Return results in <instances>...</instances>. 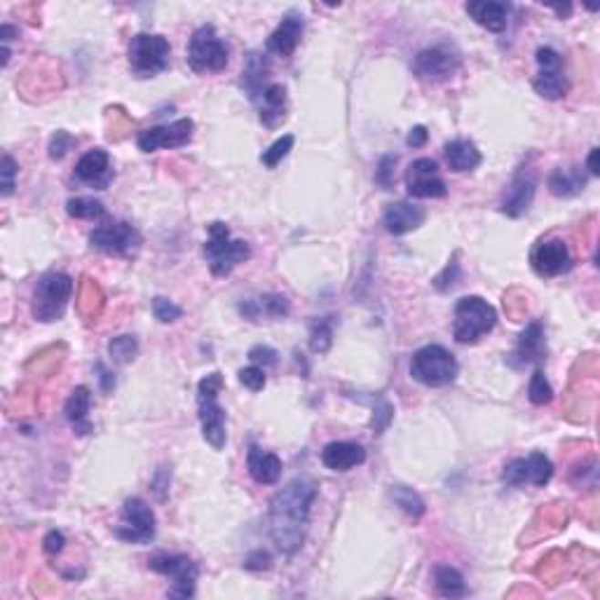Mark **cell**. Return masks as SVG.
<instances>
[{"label": "cell", "mask_w": 600, "mask_h": 600, "mask_svg": "<svg viewBox=\"0 0 600 600\" xmlns=\"http://www.w3.org/2000/svg\"><path fill=\"white\" fill-rule=\"evenodd\" d=\"M316 486L310 479H294L273 497L270 504V537L284 556H294L305 542Z\"/></svg>", "instance_id": "cell-1"}, {"label": "cell", "mask_w": 600, "mask_h": 600, "mask_svg": "<svg viewBox=\"0 0 600 600\" xmlns=\"http://www.w3.org/2000/svg\"><path fill=\"white\" fill-rule=\"evenodd\" d=\"M223 389V376L219 371L209 373L197 385V410L202 437L213 450H223L228 431H225V409L219 404V394Z\"/></svg>", "instance_id": "cell-2"}, {"label": "cell", "mask_w": 600, "mask_h": 600, "mask_svg": "<svg viewBox=\"0 0 600 600\" xmlns=\"http://www.w3.org/2000/svg\"><path fill=\"white\" fill-rule=\"evenodd\" d=\"M209 240L204 244V256H207L209 270L216 277H228L237 265L252 258V246L244 240H233L230 228L221 221L209 223Z\"/></svg>", "instance_id": "cell-3"}, {"label": "cell", "mask_w": 600, "mask_h": 600, "mask_svg": "<svg viewBox=\"0 0 600 600\" xmlns=\"http://www.w3.org/2000/svg\"><path fill=\"white\" fill-rule=\"evenodd\" d=\"M495 324L497 312L488 300H483L481 295H464L455 305L453 338L460 345H474L483 336H488L495 328Z\"/></svg>", "instance_id": "cell-4"}, {"label": "cell", "mask_w": 600, "mask_h": 600, "mask_svg": "<svg viewBox=\"0 0 600 600\" xmlns=\"http://www.w3.org/2000/svg\"><path fill=\"white\" fill-rule=\"evenodd\" d=\"M458 373V359L441 345H425L410 359V378L425 388H446L455 382Z\"/></svg>", "instance_id": "cell-5"}, {"label": "cell", "mask_w": 600, "mask_h": 600, "mask_svg": "<svg viewBox=\"0 0 600 600\" xmlns=\"http://www.w3.org/2000/svg\"><path fill=\"white\" fill-rule=\"evenodd\" d=\"M186 59L192 73H200V76H204V73H221L228 68L230 49L221 40L216 28L212 24H204V26H200L192 33L191 43H188Z\"/></svg>", "instance_id": "cell-6"}, {"label": "cell", "mask_w": 600, "mask_h": 600, "mask_svg": "<svg viewBox=\"0 0 600 600\" xmlns=\"http://www.w3.org/2000/svg\"><path fill=\"white\" fill-rule=\"evenodd\" d=\"M73 295V279L66 273H47L40 277L33 291V316L38 322H57L61 319Z\"/></svg>", "instance_id": "cell-7"}, {"label": "cell", "mask_w": 600, "mask_h": 600, "mask_svg": "<svg viewBox=\"0 0 600 600\" xmlns=\"http://www.w3.org/2000/svg\"><path fill=\"white\" fill-rule=\"evenodd\" d=\"M171 57L170 40L158 33H137L129 43V68L137 78H153L167 71Z\"/></svg>", "instance_id": "cell-8"}, {"label": "cell", "mask_w": 600, "mask_h": 600, "mask_svg": "<svg viewBox=\"0 0 600 600\" xmlns=\"http://www.w3.org/2000/svg\"><path fill=\"white\" fill-rule=\"evenodd\" d=\"M141 233L125 221H110L106 225H98L89 235V246L109 256L129 258L141 249Z\"/></svg>", "instance_id": "cell-9"}, {"label": "cell", "mask_w": 600, "mask_h": 600, "mask_svg": "<svg viewBox=\"0 0 600 600\" xmlns=\"http://www.w3.org/2000/svg\"><path fill=\"white\" fill-rule=\"evenodd\" d=\"M148 568L153 573L174 579L170 595L171 598H192L197 584V565L188 556L181 553H155L148 561Z\"/></svg>", "instance_id": "cell-10"}, {"label": "cell", "mask_w": 600, "mask_h": 600, "mask_svg": "<svg viewBox=\"0 0 600 600\" xmlns=\"http://www.w3.org/2000/svg\"><path fill=\"white\" fill-rule=\"evenodd\" d=\"M115 535L129 544H148L155 537V513L141 497H129L122 504V525Z\"/></svg>", "instance_id": "cell-11"}, {"label": "cell", "mask_w": 600, "mask_h": 600, "mask_svg": "<svg viewBox=\"0 0 600 600\" xmlns=\"http://www.w3.org/2000/svg\"><path fill=\"white\" fill-rule=\"evenodd\" d=\"M537 64H540V73L533 80L535 92L549 101H558L565 97L570 89V80L563 71V57L553 47H540L537 49Z\"/></svg>", "instance_id": "cell-12"}, {"label": "cell", "mask_w": 600, "mask_h": 600, "mask_svg": "<svg viewBox=\"0 0 600 600\" xmlns=\"http://www.w3.org/2000/svg\"><path fill=\"white\" fill-rule=\"evenodd\" d=\"M406 191L415 200H441L448 195L446 181L441 179L439 164L431 158H420L409 164Z\"/></svg>", "instance_id": "cell-13"}, {"label": "cell", "mask_w": 600, "mask_h": 600, "mask_svg": "<svg viewBox=\"0 0 600 600\" xmlns=\"http://www.w3.org/2000/svg\"><path fill=\"white\" fill-rule=\"evenodd\" d=\"M460 68V57L455 55L453 49L448 47H427L422 49L420 55L415 57L413 61V73L420 80L431 82V85H437V82L448 80V78H453Z\"/></svg>", "instance_id": "cell-14"}, {"label": "cell", "mask_w": 600, "mask_h": 600, "mask_svg": "<svg viewBox=\"0 0 600 600\" xmlns=\"http://www.w3.org/2000/svg\"><path fill=\"white\" fill-rule=\"evenodd\" d=\"M192 131H195L192 120L183 118V120H176L171 125L148 127L139 134L137 143L143 153H155L162 148H183L192 141Z\"/></svg>", "instance_id": "cell-15"}, {"label": "cell", "mask_w": 600, "mask_h": 600, "mask_svg": "<svg viewBox=\"0 0 600 600\" xmlns=\"http://www.w3.org/2000/svg\"><path fill=\"white\" fill-rule=\"evenodd\" d=\"M530 265L540 277H558L573 268V253L563 240L537 242L530 253Z\"/></svg>", "instance_id": "cell-16"}, {"label": "cell", "mask_w": 600, "mask_h": 600, "mask_svg": "<svg viewBox=\"0 0 600 600\" xmlns=\"http://www.w3.org/2000/svg\"><path fill=\"white\" fill-rule=\"evenodd\" d=\"M537 191V176L533 170H519V174L513 176L509 183L507 192L502 197V213H507L509 219H519L530 209L533 200H535Z\"/></svg>", "instance_id": "cell-17"}, {"label": "cell", "mask_w": 600, "mask_h": 600, "mask_svg": "<svg viewBox=\"0 0 600 600\" xmlns=\"http://www.w3.org/2000/svg\"><path fill=\"white\" fill-rule=\"evenodd\" d=\"M76 176H78V181L88 183V186L98 188V191L109 188V183L113 181V170H110L109 153L101 150V148L88 150V153L78 160Z\"/></svg>", "instance_id": "cell-18"}, {"label": "cell", "mask_w": 600, "mask_h": 600, "mask_svg": "<svg viewBox=\"0 0 600 600\" xmlns=\"http://www.w3.org/2000/svg\"><path fill=\"white\" fill-rule=\"evenodd\" d=\"M303 31H305V22H303V16L291 12L286 15L279 26L270 33L268 43H265V49H268L270 55L277 57H291L298 47L300 38H303Z\"/></svg>", "instance_id": "cell-19"}, {"label": "cell", "mask_w": 600, "mask_h": 600, "mask_svg": "<svg viewBox=\"0 0 600 600\" xmlns=\"http://www.w3.org/2000/svg\"><path fill=\"white\" fill-rule=\"evenodd\" d=\"M427 213L422 207H415L410 202H394L382 213V225L389 235H406L425 223Z\"/></svg>", "instance_id": "cell-20"}, {"label": "cell", "mask_w": 600, "mask_h": 600, "mask_svg": "<svg viewBox=\"0 0 600 600\" xmlns=\"http://www.w3.org/2000/svg\"><path fill=\"white\" fill-rule=\"evenodd\" d=\"M467 15L486 31L502 33L509 24L512 5L502 0H474V3H467Z\"/></svg>", "instance_id": "cell-21"}, {"label": "cell", "mask_w": 600, "mask_h": 600, "mask_svg": "<svg viewBox=\"0 0 600 600\" xmlns=\"http://www.w3.org/2000/svg\"><path fill=\"white\" fill-rule=\"evenodd\" d=\"M542 359H544V328L540 322H533L521 333L519 345L509 357V364L519 368L525 364H540Z\"/></svg>", "instance_id": "cell-22"}, {"label": "cell", "mask_w": 600, "mask_h": 600, "mask_svg": "<svg viewBox=\"0 0 600 600\" xmlns=\"http://www.w3.org/2000/svg\"><path fill=\"white\" fill-rule=\"evenodd\" d=\"M322 462L331 471H349L366 462V450L359 443L333 441L322 450Z\"/></svg>", "instance_id": "cell-23"}, {"label": "cell", "mask_w": 600, "mask_h": 600, "mask_svg": "<svg viewBox=\"0 0 600 600\" xmlns=\"http://www.w3.org/2000/svg\"><path fill=\"white\" fill-rule=\"evenodd\" d=\"M240 312L246 319H252V322H261V319H284L291 312V305L284 295L265 294L240 303Z\"/></svg>", "instance_id": "cell-24"}, {"label": "cell", "mask_w": 600, "mask_h": 600, "mask_svg": "<svg viewBox=\"0 0 600 600\" xmlns=\"http://www.w3.org/2000/svg\"><path fill=\"white\" fill-rule=\"evenodd\" d=\"M246 470L256 483L261 486H273L277 483L279 476H282V460L274 453H268L263 448L252 446L249 448V455H246Z\"/></svg>", "instance_id": "cell-25"}, {"label": "cell", "mask_w": 600, "mask_h": 600, "mask_svg": "<svg viewBox=\"0 0 600 600\" xmlns=\"http://www.w3.org/2000/svg\"><path fill=\"white\" fill-rule=\"evenodd\" d=\"M261 104V122L268 129H274L279 122L286 120V88L279 82H270L268 88L263 89L261 97L256 98Z\"/></svg>", "instance_id": "cell-26"}, {"label": "cell", "mask_w": 600, "mask_h": 600, "mask_svg": "<svg viewBox=\"0 0 600 600\" xmlns=\"http://www.w3.org/2000/svg\"><path fill=\"white\" fill-rule=\"evenodd\" d=\"M89 401H92V394L85 385L73 389V394L66 401V420L71 422L78 437H88L94 431L92 420H89Z\"/></svg>", "instance_id": "cell-27"}, {"label": "cell", "mask_w": 600, "mask_h": 600, "mask_svg": "<svg viewBox=\"0 0 600 600\" xmlns=\"http://www.w3.org/2000/svg\"><path fill=\"white\" fill-rule=\"evenodd\" d=\"M446 162L448 167L453 171H458V174H462V171H471L476 170L481 164V153L479 148L474 146L471 141H467V139H455V141L446 143Z\"/></svg>", "instance_id": "cell-28"}, {"label": "cell", "mask_w": 600, "mask_h": 600, "mask_svg": "<svg viewBox=\"0 0 600 600\" xmlns=\"http://www.w3.org/2000/svg\"><path fill=\"white\" fill-rule=\"evenodd\" d=\"M586 188V174L579 167H568V170H558L552 171L549 176V191L556 197H574Z\"/></svg>", "instance_id": "cell-29"}, {"label": "cell", "mask_w": 600, "mask_h": 600, "mask_svg": "<svg viewBox=\"0 0 600 600\" xmlns=\"http://www.w3.org/2000/svg\"><path fill=\"white\" fill-rule=\"evenodd\" d=\"M242 85L249 92V97L256 101L261 97V92L268 88V61L263 59L261 55H249V61H246V68L242 73Z\"/></svg>", "instance_id": "cell-30"}, {"label": "cell", "mask_w": 600, "mask_h": 600, "mask_svg": "<svg viewBox=\"0 0 600 600\" xmlns=\"http://www.w3.org/2000/svg\"><path fill=\"white\" fill-rule=\"evenodd\" d=\"M434 586H437V594L443 595V598H464L470 594L460 570L450 568V565H437L434 568Z\"/></svg>", "instance_id": "cell-31"}, {"label": "cell", "mask_w": 600, "mask_h": 600, "mask_svg": "<svg viewBox=\"0 0 600 600\" xmlns=\"http://www.w3.org/2000/svg\"><path fill=\"white\" fill-rule=\"evenodd\" d=\"M66 213L71 216V219H80V221H106L109 219V212L98 200L94 197H73L66 202Z\"/></svg>", "instance_id": "cell-32"}, {"label": "cell", "mask_w": 600, "mask_h": 600, "mask_svg": "<svg viewBox=\"0 0 600 600\" xmlns=\"http://www.w3.org/2000/svg\"><path fill=\"white\" fill-rule=\"evenodd\" d=\"M389 495H392L394 504H397L398 509L404 513H409L410 519H422L427 512L425 507V500H422L418 492L413 491V488L409 486H392V491H389Z\"/></svg>", "instance_id": "cell-33"}, {"label": "cell", "mask_w": 600, "mask_h": 600, "mask_svg": "<svg viewBox=\"0 0 600 600\" xmlns=\"http://www.w3.org/2000/svg\"><path fill=\"white\" fill-rule=\"evenodd\" d=\"M525 460V476H528V483L537 488H544L553 476V464L552 460L546 458L544 453H533Z\"/></svg>", "instance_id": "cell-34"}, {"label": "cell", "mask_w": 600, "mask_h": 600, "mask_svg": "<svg viewBox=\"0 0 600 600\" xmlns=\"http://www.w3.org/2000/svg\"><path fill=\"white\" fill-rule=\"evenodd\" d=\"M109 355L115 364H129L139 355V343L134 336H118L109 343Z\"/></svg>", "instance_id": "cell-35"}, {"label": "cell", "mask_w": 600, "mask_h": 600, "mask_svg": "<svg viewBox=\"0 0 600 600\" xmlns=\"http://www.w3.org/2000/svg\"><path fill=\"white\" fill-rule=\"evenodd\" d=\"M333 345V326L331 319H316L310 328V349L316 355H324L328 352V347Z\"/></svg>", "instance_id": "cell-36"}, {"label": "cell", "mask_w": 600, "mask_h": 600, "mask_svg": "<svg viewBox=\"0 0 600 600\" xmlns=\"http://www.w3.org/2000/svg\"><path fill=\"white\" fill-rule=\"evenodd\" d=\"M528 398L535 406H546L553 398V389L552 385H549V380L544 378V373H542V368H537V371L533 373V380H530L528 388Z\"/></svg>", "instance_id": "cell-37"}, {"label": "cell", "mask_w": 600, "mask_h": 600, "mask_svg": "<svg viewBox=\"0 0 600 600\" xmlns=\"http://www.w3.org/2000/svg\"><path fill=\"white\" fill-rule=\"evenodd\" d=\"M294 143H295V139L291 137V134L277 139V141H274L273 146H270L268 150L261 155V162L265 164V167H270V170H274V167H277V164L291 153V150H294Z\"/></svg>", "instance_id": "cell-38"}, {"label": "cell", "mask_w": 600, "mask_h": 600, "mask_svg": "<svg viewBox=\"0 0 600 600\" xmlns=\"http://www.w3.org/2000/svg\"><path fill=\"white\" fill-rule=\"evenodd\" d=\"M371 406H373L371 427L378 431V434H380V431L388 429V425L392 422L394 409H392V404H389L388 398H382V397L371 398Z\"/></svg>", "instance_id": "cell-39"}, {"label": "cell", "mask_w": 600, "mask_h": 600, "mask_svg": "<svg viewBox=\"0 0 600 600\" xmlns=\"http://www.w3.org/2000/svg\"><path fill=\"white\" fill-rule=\"evenodd\" d=\"M153 315L158 322L171 324V322H179L181 316H183V310L176 305L174 300L158 295V298H153Z\"/></svg>", "instance_id": "cell-40"}, {"label": "cell", "mask_w": 600, "mask_h": 600, "mask_svg": "<svg viewBox=\"0 0 600 600\" xmlns=\"http://www.w3.org/2000/svg\"><path fill=\"white\" fill-rule=\"evenodd\" d=\"M16 167L15 158L12 155H3V164H0V188H3V197H10L15 192V179H16Z\"/></svg>", "instance_id": "cell-41"}, {"label": "cell", "mask_w": 600, "mask_h": 600, "mask_svg": "<svg viewBox=\"0 0 600 600\" xmlns=\"http://www.w3.org/2000/svg\"><path fill=\"white\" fill-rule=\"evenodd\" d=\"M265 368H261V366L252 364L246 366V368H242L240 371V382L244 385L246 389H252V392H261L263 388H265Z\"/></svg>", "instance_id": "cell-42"}, {"label": "cell", "mask_w": 600, "mask_h": 600, "mask_svg": "<svg viewBox=\"0 0 600 600\" xmlns=\"http://www.w3.org/2000/svg\"><path fill=\"white\" fill-rule=\"evenodd\" d=\"M73 146H76V137H71L68 131H57L55 137L49 139V146H47L49 158L61 160L66 153H68V150H71Z\"/></svg>", "instance_id": "cell-43"}, {"label": "cell", "mask_w": 600, "mask_h": 600, "mask_svg": "<svg viewBox=\"0 0 600 600\" xmlns=\"http://www.w3.org/2000/svg\"><path fill=\"white\" fill-rule=\"evenodd\" d=\"M394 167H397V155H385V158L380 160V164H378L376 183L380 188H385V191H389L394 183Z\"/></svg>", "instance_id": "cell-44"}, {"label": "cell", "mask_w": 600, "mask_h": 600, "mask_svg": "<svg viewBox=\"0 0 600 600\" xmlns=\"http://www.w3.org/2000/svg\"><path fill=\"white\" fill-rule=\"evenodd\" d=\"M249 359H252V364L261 366V368H273V366L279 364L277 349L268 347V345H256V347H252Z\"/></svg>", "instance_id": "cell-45"}, {"label": "cell", "mask_w": 600, "mask_h": 600, "mask_svg": "<svg viewBox=\"0 0 600 600\" xmlns=\"http://www.w3.org/2000/svg\"><path fill=\"white\" fill-rule=\"evenodd\" d=\"M458 279H460V265L453 261V263H448L446 270L439 274L437 282H434V286H437L439 291H448V289H453V286L458 284Z\"/></svg>", "instance_id": "cell-46"}, {"label": "cell", "mask_w": 600, "mask_h": 600, "mask_svg": "<svg viewBox=\"0 0 600 600\" xmlns=\"http://www.w3.org/2000/svg\"><path fill=\"white\" fill-rule=\"evenodd\" d=\"M270 565H273V558H270L268 552H263V549L249 553V556H246V561H244V568L253 570V573H261V570H270Z\"/></svg>", "instance_id": "cell-47"}, {"label": "cell", "mask_w": 600, "mask_h": 600, "mask_svg": "<svg viewBox=\"0 0 600 600\" xmlns=\"http://www.w3.org/2000/svg\"><path fill=\"white\" fill-rule=\"evenodd\" d=\"M64 544H66V537H64V533H59V530H52V533H47L43 540V549L49 553V556H55V553L64 552Z\"/></svg>", "instance_id": "cell-48"}, {"label": "cell", "mask_w": 600, "mask_h": 600, "mask_svg": "<svg viewBox=\"0 0 600 600\" xmlns=\"http://www.w3.org/2000/svg\"><path fill=\"white\" fill-rule=\"evenodd\" d=\"M150 486H153V491L158 492L160 500H164V495H167V491H170V471H167V467L158 470V474H155V479Z\"/></svg>", "instance_id": "cell-49"}, {"label": "cell", "mask_w": 600, "mask_h": 600, "mask_svg": "<svg viewBox=\"0 0 600 600\" xmlns=\"http://www.w3.org/2000/svg\"><path fill=\"white\" fill-rule=\"evenodd\" d=\"M94 368H97V373H98V382H101V389H104L106 394L113 392V389H115V376H113V373H110L109 368H106V366L101 364V361H98V364L94 366Z\"/></svg>", "instance_id": "cell-50"}, {"label": "cell", "mask_w": 600, "mask_h": 600, "mask_svg": "<svg viewBox=\"0 0 600 600\" xmlns=\"http://www.w3.org/2000/svg\"><path fill=\"white\" fill-rule=\"evenodd\" d=\"M427 137H429V134H427L425 127L418 125V127H413V129H410L406 143H409L410 148H420V146H425V143H427Z\"/></svg>", "instance_id": "cell-51"}, {"label": "cell", "mask_w": 600, "mask_h": 600, "mask_svg": "<svg viewBox=\"0 0 600 600\" xmlns=\"http://www.w3.org/2000/svg\"><path fill=\"white\" fill-rule=\"evenodd\" d=\"M598 148H591V153H589V160H586V170H589V174L591 176H598L600 174V170H598Z\"/></svg>", "instance_id": "cell-52"}]
</instances>
